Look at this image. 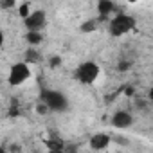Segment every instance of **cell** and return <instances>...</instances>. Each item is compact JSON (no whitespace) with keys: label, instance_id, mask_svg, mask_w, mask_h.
Returning <instances> with one entry per match:
<instances>
[{"label":"cell","instance_id":"1","mask_svg":"<svg viewBox=\"0 0 153 153\" xmlns=\"http://www.w3.org/2000/svg\"><path fill=\"white\" fill-rule=\"evenodd\" d=\"M40 99L42 103H45V106L52 112H65L68 108V99L63 92L54 90V88H42L40 92Z\"/></svg>","mask_w":153,"mask_h":153},{"label":"cell","instance_id":"2","mask_svg":"<svg viewBox=\"0 0 153 153\" xmlns=\"http://www.w3.org/2000/svg\"><path fill=\"white\" fill-rule=\"evenodd\" d=\"M133 29H135V18L126 15V13H119V15L112 16L110 22H108V33L114 38L124 36V34H128Z\"/></svg>","mask_w":153,"mask_h":153},{"label":"cell","instance_id":"3","mask_svg":"<svg viewBox=\"0 0 153 153\" xmlns=\"http://www.w3.org/2000/svg\"><path fill=\"white\" fill-rule=\"evenodd\" d=\"M99 74H101V67L96 61H83V63H79L76 67L74 78L81 85H92L99 78Z\"/></svg>","mask_w":153,"mask_h":153},{"label":"cell","instance_id":"4","mask_svg":"<svg viewBox=\"0 0 153 153\" xmlns=\"http://www.w3.org/2000/svg\"><path fill=\"white\" fill-rule=\"evenodd\" d=\"M29 78H31V67H29V63L18 61V63H15V65L11 67L9 76H7V81H9L11 87H20V85H24Z\"/></svg>","mask_w":153,"mask_h":153},{"label":"cell","instance_id":"5","mask_svg":"<svg viewBox=\"0 0 153 153\" xmlns=\"http://www.w3.org/2000/svg\"><path fill=\"white\" fill-rule=\"evenodd\" d=\"M24 25L27 31H42L47 25V13L43 9H36V11L29 13L24 18Z\"/></svg>","mask_w":153,"mask_h":153},{"label":"cell","instance_id":"6","mask_svg":"<svg viewBox=\"0 0 153 153\" xmlns=\"http://www.w3.org/2000/svg\"><path fill=\"white\" fill-rule=\"evenodd\" d=\"M110 123H112V126L117 128V130H126V128H130V126L133 124V117H131V114L126 112V110H117V112L112 115Z\"/></svg>","mask_w":153,"mask_h":153},{"label":"cell","instance_id":"7","mask_svg":"<svg viewBox=\"0 0 153 153\" xmlns=\"http://www.w3.org/2000/svg\"><path fill=\"white\" fill-rule=\"evenodd\" d=\"M115 11V4L112 0H97V15L99 20H110V16Z\"/></svg>","mask_w":153,"mask_h":153},{"label":"cell","instance_id":"8","mask_svg":"<svg viewBox=\"0 0 153 153\" xmlns=\"http://www.w3.org/2000/svg\"><path fill=\"white\" fill-rule=\"evenodd\" d=\"M110 140H112L110 135H106V133H96V135L90 137L88 144H90L92 149H106L110 146Z\"/></svg>","mask_w":153,"mask_h":153},{"label":"cell","instance_id":"9","mask_svg":"<svg viewBox=\"0 0 153 153\" xmlns=\"http://www.w3.org/2000/svg\"><path fill=\"white\" fill-rule=\"evenodd\" d=\"M25 42H27L31 47H38V45L43 42L42 31H27V33H25Z\"/></svg>","mask_w":153,"mask_h":153},{"label":"cell","instance_id":"10","mask_svg":"<svg viewBox=\"0 0 153 153\" xmlns=\"http://www.w3.org/2000/svg\"><path fill=\"white\" fill-rule=\"evenodd\" d=\"M38 61H42V54L34 47L27 49L25 51V63H38Z\"/></svg>","mask_w":153,"mask_h":153},{"label":"cell","instance_id":"11","mask_svg":"<svg viewBox=\"0 0 153 153\" xmlns=\"http://www.w3.org/2000/svg\"><path fill=\"white\" fill-rule=\"evenodd\" d=\"M97 25H99V20L90 18V20H87L85 24H81L79 31H81V33H92V31H96V29H97Z\"/></svg>","mask_w":153,"mask_h":153},{"label":"cell","instance_id":"12","mask_svg":"<svg viewBox=\"0 0 153 153\" xmlns=\"http://www.w3.org/2000/svg\"><path fill=\"white\" fill-rule=\"evenodd\" d=\"M15 6V0H0V9H11Z\"/></svg>","mask_w":153,"mask_h":153},{"label":"cell","instance_id":"13","mask_svg":"<svg viewBox=\"0 0 153 153\" xmlns=\"http://www.w3.org/2000/svg\"><path fill=\"white\" fill-rule=\"evenodd\" d=\"M18 15H20V18H25V16L29 15V6H27V4L20 6V9H18Z\"/></svg>","mask_w":153,"mask_h":153},{"label":"cell","instance_id":"14","mask_svg":"<svg viewBox=\"0 0 153 153\" xmlns=\"http://www.w3.org/2000/svg\"><path fill=\"white\" fill-rule=\"evenodd\" d=\"M36 112H38V114H42V115H45V114L49 112V108L45 106V103H40V105L36 106Z\"/></svg>","mask_w":153,"mask_h":153},{"label":"cell","instance_id":"15","mask_svg":"<svg viewBox=\"0 0 153 153\" xmlns=\"http://www.w3.org/2000/svg\"><path fill=\"white\" fill-rule=\"evenodd\" d=\"M61 63V59H59V56H54V58H51V67H58Z\"/></svg>","mask_w":153,"mask_h":153},{"label":"cell","instance_id":"16","mask_svg":"<svg viewBox=\"0 0 153 153\" xmlns=\"http://www.w3.org/2000/svg\"><path fill=\"white\" fill-rule=\"evenodd\" d=\"M4 40H6V36H4V31H0V51H2V47H4Z\"/></svg>","mask_w":153,"mask_h":153},{"label":"cell","instance_id":"17","mask_svg":"<svg viewBox=\"0 0 153 153\" xmlns=\"http://www.w3.org/2000/svg\"><path fill=\"white\" fill-rule=\"evenodd\" d=\"M128 2H130V4H135V2H139V0H128Z\"/></svg>","mask_w":153,"mask_h":153}]
</instances>
